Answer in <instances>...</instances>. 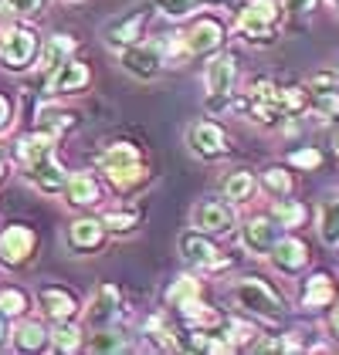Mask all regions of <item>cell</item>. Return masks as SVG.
Instances as JSON below:
<instances>
[{
  "instance_id": "obj_1",
  "label": "cell",
  "mask_w": 339,
  "mask_h": 355,
  "mask_svg": "<svg viewBox=\"0 0 339 355\" xmlns=\"http://www.w3.org/2000/svg\"><path fill=\"white\" fill-rule=\"evenodd\" d=\"M99 173L115 193H140L149 183V166L133 142H113L106 153H99Z\"/></svg>"
},
{
  "instance_id": "obj_2",
  "label": "cell",
  "mask_w": 339,
  "mask_h": 355,
  "mask_svg": "<svg viewBox=\"0 0 339 355\" xmlns=\"http://www.w3.org/2000/svg\"><path fill=\"white\" fill-rule=\"evenodd\" d=\"M231 301L248 315V318H258V322H268V325H279L285 318V311H288V304L285 298L268 284V281H261V277H238L234 284H231Z\"/></svg>"
},
{
  "instance_id": "obj_3",
  "label": "cell",
  "mask_w": 339,
  "mask_h": 355,
  "mask_svg": "<svg viewBox=\"0 0 339 355\" xmlns=\"http://www.w3.org/2000/svg\"><path fill=\"white\" fill-rule=\"evenodd\" d=\"M173 55L180 58V51H176V34H173V41H167V37L136 41V44H129V48L119 51V61H122V68H126L133 78L153 82V78H160V71L167 68V61Z\"/></svg>"
},
{
  "instance_id": "obj_4",
  "label": "cell",
  "mask_w": 339,
  "mask_h": 355,
  "mask_svg": "<svg viewBox=\"0 0 339 355\" xmlns=\"http://www.w3.org/2000/svg\"><path fill=\"white\" fill-rule=\"evenodd\" d=\"M282 17H285L282 0H248L238 10V31L251 44H272L279 28H282Z\"/></svg>"
},
{
  "instance_id": "obj_5",
  "label": "cell",
  "mask_w": 339,
  "mask_h": 355,
  "mask_svg": "<svg viewBox=\"0 0 339 355\" xmlns=\"http://www.w3.org/2000/svg\"><path fill=\"white\" fill-rule=\"evenodd\" d=\"M234 85H238V58L231 51H214L204 64V88H207V109L221 112L231 105V95H234Z\"/></svg>"
},
{
  "instance_id": "obj_6",
  "label": "cell",
  "mask_w": 339,
  "mask_h": 355,
  "mask_svg": "<svg viewBox=\"0 0 339 355\" xmlns=\"http://www.w3.org/2000/svg\"><path fill=\"white\" fill-rule=\"evenodd\" d=\"M227 31L217 17H197L187 24V31H180V48L183 58H210L214 51H221Z\"/></svg>"
},
{
  "instance_id": "obj_7",
  "label": "cell",
  "mask_w": 339,
  "mask_h": 355,
  "mask_svg": "<svg viewBox=\"0 0 339 355\" xmlns=\"http://www.w3.org/2000/svg\"><path fill=\"white\" fill-rule=\"evenodd\" d=\"M41 51V37L31 28H7L0 31V64L7 71H24Z\"/></svg>"
},
{
  "instance_id": "obj_8",
  "label": "cell",
  "mask_w": 339,
  "mask_h": 355,
  "mask_svg": "<svg viewBox=\"0 0 339 355\" xmlns=\"http://www.w3.org/2000/svg\"><path fill=\"white\" fill-rule=\"evenodd\" d=\"M183 139H187V149H190L197 159H204V163H217V159H224L227 153H231L224 129H221L217 122H210V119L190 122Z\"/></svg>"
},
{
  "instance_id": "obj_9",
  "label": "cell",
  "mask_w": 339,
  "mask_h": 355,
  "mask_svg": "<svg viewBox=\"0 0 339 355\" xmlns=\"http://www.w3.org/2000/svg\"><path fill=\"white\" fill-rule=\"evenodd\" d=\"M176 247H180L183 261H187L190 268H197V271H221V268H227V264H231V257H224V254L217 250V244H214L207 234L194 230V227L180 234Z\"/></svg>"
},
{
  "instance_id": "obj_10",
  "label": "cell",
  "mask_w": 339,
  "mask_h": 355,
  "mask_svg": "<svg viewBox=\"0 0 339 355\" xmlns=\"http://www.w3.org/2000/svg\"><path fill=\"white\" fill-rule=\"evenodd\" d=\"M190 227L207 234V237H221V234H231L238 227V214L227 200H200L197 207L190 210Z\"/></svg>"
},
{
  "instance_id": "obj_11",
  "label": "cell",
  "mask_w": 339,
  "mask_h": 355,
  "mask_svg": "<svg viewBox=\"0 0 339 355\" xmlns=\"http://www.w3.org/2000/svg\"><path fill=\"white\" fill-rule=\"evenodd\" d=\"M285 234V227L272 214H258V217H248L241 227H238V237H241V247L251 254V257H268V250L275 247V241Z\"/></svg>"
},
{
  "instance_id": "obj_12",
  "label": "cell",
  "mask_w": 339,
  "mask_h": 355,
  "mask_svg": "<svg viewBox=\"0 0 339 355\" xmlns=\"http://www.w3.org/2000/svg\"><path fill=\"white\" fill-rule=\"evenodd\" d=\"M38 250V234L28 223H10L0 230V264L3 268H24Z\"/></svg>"
},
{
  "instance_id": "obj_13",
  "label": "cell",
  "mask_w": 339,
  "mask_h": 355,
  "mask_svg": "<svg viewBox=\"0 0 339 355\" xmlns=\"http://www.w3.org/2000/svg\"><path fill=\"white\" fill-rule=\"evenodd\" d=\"M146 21H149V3H142V7H133V10L119 14L115 21H109V24H106V31H102V37H106V44H109V48L122 51V48H129V44L142 41Z\"/></svg>"
},
{
  "instance_id": "obj_14",
  "label": "cell",
  "mask_w": 339,
  "mask_h": 355,
  "mask_svg": "<svg viewBox=\"0 0 339 355\" xmlns=\"http://www.w3.org/2000/svg\"><path fill=\"white\" fill-rule=\"evenodd\" d=\"M268 261H272V268L279 274H285V277H299V274L309 268V261H312V250L306 241H299V237H279L275 241V247L268 250Z\"/></svg>"
},
{
  "instance_id": "obj_15",
  "label": "cell",
  "mask_w": 339,
  "mask_h": 355,
  "mask_svg": "<svg viewBox=\"0 0 339 355\" xmlns=\"http://www.w3.org/2000/svg\"><path fill=\"white\" fill-rule=\"evenodd\" d=\"M24 173H28V180L38 187L41 193H61L65 190V169H61V163L55 159V149H48V153H38V156H31V159H24Z\"/></svg>"
},
{
  "instance_id": "obj_16",
  "label": "cell",
  "mask_w": 339,
  "mask_h": 355,
  "mask_svg": "<svg viewBox=\"0 0 339 355\" xmlns=\"http://www.w3.org/2000/svg\"><path fill=\"white\" fill-rule=\"evenodd\" d=\"M106 227H102V220H92V217H78L68 223V234H65V244L72 254H92V250H99V247L106 244Z\"/></svg>"
},
{
  "instance_id": "obj_17",
  "label": "cell",
  "mask_w": 339,
  "mask_h": 355,
  "mask_svg": "<svg viewBox=\"0 0 339 355\" xmlns=\"http://www.w3.org/2000/svg\"><path fill=\"white\" fill-rule=\"evenodd\" d=\"M88 82H92L88 64L78 61V58H68L65 64H58L55 71L48 75V92L51 95H72V92H82Z\"/></svg>"
},
{
  "instance_id": "obj_18",
  "label": "cell",
  "mask_w": 339,
  "mask_h": 355,
  "mask_svg": "<svg viewBox=\"0 0 339 355\" xmlns=\"http://www.w3.org/2000/svg\"><path fill=\"white\" fill-rule=\"evenodd\" d=\"M119 301H122V295H119L115 284H99L92 301H88V308H85V322L92 328L113 325L115 315H119Z\"/></svg>"
},
{
  "instance_id": "obj_19",
  "label": "cell",
  "mask_w": 339,
  "mask_h": 355,
  "mask_svg": "<svg viewBox=\"0 0 339 355\" xmlns=\"http://www.w3.org/2000/svg\"><path fill=\"white\" fill-rule=\"evenodd\" d=\"M38 304H41V311H44L51 322H68V318L78 315V301H75V295L65 291V288H58V284L41 288V291H38Z\"/></svg>"
},
{
  "instance_id": "obj_20",
  "label": "cell",
  "mask_w": 339,
  "mask_h": 355,
  "mask_svg": "<svg viewBox=\"0 0 339 355\" xmlns=\"http://www.w3.org/2000/svg\"><path fill=\"white\" fill-rule=\"evenodd\" d=\"M221 190H224V200L231 207H245V203H254L258 200V180H254L251 169H234V173H227L224 183H221Z\"/></svg>"
},
{
  "instance_id": "obj_21",
  "label": "cell",
  "mask_w": 339,
  "mask_h": 355,
  "mask_svg": "<svg viewBox=\"0 0 339 355\" xmlns=\"http://www.w3.org/2000/svg\"><path fill=\"white\" fill-rule=\"evenodd\" d=\"M61 193H65V200L72 207H95L102 200V187H99V180L92 173H72V176H65V190Z\"/></svg>"
},
{
  "instance_id": "obj_22",
  "label": "cell",
  "mask_w": 339,
  "mask_h": 355,
  "mask_svg": "<svg viewBox=\"0 0 339 355\" xmlns=\"http://www.w3.org/2000/svg\"><path fill=\"white\" fill-rule=\"evenodd\" d=\"M319 241L326 247H339V190L326 193L319 200V220H315Z\"/></svg>"
},
{
  "instance_id": "obj_23",
  "label": "cell",
  "mask_w": 339,
  "mask_h": 355,
  "mask_svg": "<svg viewBox=\"0 0 339 355\" xmlns=\"http://www.w3.org/2000/svg\"><path fill=\"white\" fill-rule=\"evenodd\" d=\"M333 301H336V284H333V277H329V274H312L309 281H306V288H302L299 304H302L306 311H322V308H329Z\"/></svg>"
},
{
  "instance_id": "obj_24",
  "label": "cell",
  "mask_w": 339,
  "mask_h": 355,
  "mask_svg": "<svg viewBox=\"0 0 339 355\" xmlns=\"http://www.w3.org/2000/svg\"><path fill=\"white\" fill-rule=\"evenodd\" d=\"M75 48H78V41H75L72 34H55V37L38 51V68H41V75H51L58 64H65L68 58L75 55Z\"/></svg>"
},
{
  "instance_id": "obj_25",
  "label": "cell",
  "mask_w": 339,
  "mask_h": 355,
  "mask_svg": "<svg viewBox=\"0 0 339 355\" xmlns=\"http://www.w3.org/2000/svg\"><path fill=\"white\" fill-rule=\"evenodd\" d=\"M217 335L231 345V352L234 349H254V342L261 338V331L251 322H245V318H221L217 322Z\"/></svg>"
},
{
  "instance_id": "obj_26",
  "label": "cell",
  "mask_w": 339,
  "mask_h": 355,
  "mask_svg": "<svg viewBox=\"0 0 339 355\" xmlns=\"http://www.w3.org/2000/svg\"><path fill=\"white\" fill-rule=\"evenodd\" d=\"M7 338H10V345L17 352H44L48 349V331H44V325L41 322H31V318H24Z\"/></svg>"
},
{
  "instance_id": "obj_27",
  "label": "cell",
  "mask_w": 339,
  "mask_h": 355,
  "mask_svg": "<svg viewBox=\"0 0 339 355\" xmlns=\"http://www.w3.org/2000/svg\"><path fill=\"white\" fill-rule=\"evenodd\" d=\"M258 187H261V193H268L272 200L292 196V193H295V176H292L288 166H268V169H261Z\"/></svg>"
},
{
  "instance_id": "obj_28",
  "label": "cell",
  "mask_w": 339,
  "mask_h": 355,
  "mask_svg": "<svg viewBox=\"0 0 339 355\" xmlns=\"http://www.w3.org/2000/svg\"><path fill=\"white\" fill-rule=\"evenodd\" d=\"M48 345L58 352H78L82 349V331L78 325L68 318V322H55V328L48 331Z\"/></svg>"
},
{
  "instance_id": "obj_29",
  "label": "cell",
  "mask_w": 339,
  "mask_h": 355,
  "mask_svg": "<svg viewBox=\"0 0 339 355\" xmlns=\"http://www.w3.org/2000/svg\"><path fill=\"white\" fill-rule=\"evenodd\" d=\"M153 7L167 17V21H187L200 10L210 7V0H153Z\"/></svg>"
},
{
  "instance_id": "obj_30",
  "label": "cell",
  "mask_w": 339,
  "mask_h": 355,
  "mask_svg": "<svg viewBox=\"0 0 339 355\" xmlns=\"http://www.w3.org/2000/svg\"><path fill=\"white\" fill-rule=\"evenodd\" d=\"M272 217L279 220L285 230H295V227L306 223V207L292 196H279V200H272Z\"/></svg>"
},
{
  "instance_id": "obj_31",
  "label": "cell",
  "mask_w": 339,
  "mask_h": 355,
  "mask_svg": "<svg viewBox=\"0 0 339 355\" xmlns=\"http://www.w3.org/2000/svg\"><path fill=\"white\" fill-rule=\"evenodd\" d=\"M122 349H126V335L113 325L95 328L88 338V352H122Z\"/></svg>"
},
{
  "instance_id": "obj_32",
  "label": "cell",
  "mask_w": 339,
  "mask_h": 355,
  "mask_svg": "<svg viewBox=\"0 0 339 355\" xmlns=\"http://www.w3.org/2000/svg\"><path fill=\"white\" fill-rule=\"evenodd\" d=\"M102 227L113 234H129L140 227V214L136 210H109V214H102Z\"/></svg>"
},
{
  "instance_id": "obj_33",
  "label": "cell",
  "mask_w": 339,
  "mask_h": 355,
  "mask_svg": "<svg viewBox=\"0 0 339 355\" xmlns=\"http://www.w3.org/2000/svg\"><path fill=\"white\" fill-rule=\"evenodd\" d=\"M72 125H75V115H72V112L41 109V125H38V129H44V132H51V136H61V132L72 129Z\"/></svg>"
},
{
  "instance_id": "obj_34",
  "label": "cell",
  "mask_w": 339,
  "mask_h": 355,
  "mask_svg": "<svg viewBox=\"0 0 339 355\" xmlns=\"http://www.w3.org/2000/svg\"><path fill=\"white\" fill-rule=\"evenodd\" d=\"M0 311H3L7 318L24 315V311H28V295L17 291V288H0Z\"/></svg>"
},
{
  "instance_id": "obj_35",
  "label": "cell",
  "mask_w": 339,
  "mask_h": 355,
  "mask_svg": "<svg viewBox=\"0 0 339 355\" xmlns=\"http://www.w3.org/2000/svg\"><path fill=\"white\" fill-rule=\"evenodd\" d=\"M288 166H295V169H319L322 166V153L315 149V146H306V149H295V153H288Z\"/></svg>"
},
{
  "instance_id": "obj_36",
  "label": "cell",
  "mask_w": 339,
  "mask_h": 355,
  "mask_svg": "<svg viewBox=\"0 0 339 355\" xmlns=\"http://www.w3.org/2000/svg\"><path fill=\"white\" fill-rule=\"evenodd\" d=\"M48 0H3V10L14 17H38Z\"/></svg>"
},
{
  "instance_id": "obj_37",
  "label": "cell",
  "mask_w": 339,
  "mask_h": 355,
  "mask_svg": "<svg viewBox=\"0 0 339 355\" xmlns=\"http://www.w3.org/2000/svg\"><path fill=\"white\" fill-rule=\"evenodd\" d=\"M339 88V78L333 71H319V75H312L309 78V92L312 95H326V92H336Z\"/></svg>"
},
{
  "instance_id": "obj_38",
  "label": "cell",
  "mask_w": 339,
  "mask_h": 355,
  "mask_svg": "<svg viewBox=\"0 0 339 355\" xmlns=\"http://www.w3.org/2000/svg\"><path fill=\"white\" fill-rule=\"evenodd\" d=\"M315 3L319 0H282L285 14H292V17H309L312 10H315Z\"/></svg>"
},
{
  "instance_id": "obj_39",
  "label": "cell",
  "mask_w": 339,
  "mask_h": 355,
  "mask_svg": "<svg viewBox=\"0 0 339 355\" xmlns=\"http://www.w3.org/2000/svg\"><path fill=\"white\" fill-rule=\"evenodd\" d=\"M10 122H14V109H10V102L0 95V132H7V129H10Z\"/></svg>"
},
{
  "instance_id": "obj_40",
  "label": "cell",
  "mask_w": 339,
  "mask_h": 355,
  "mask_svg": "<svg viewBox=\"0 0 339 355\" xmlns=\"http://www.w3.org/2000/svg\"><path fill=\"white\" fill-rule=\"evenodd\" d=\"M333 311H329V322H326V328H329V338L333 342H339V304H329Z\"/></svg>"
},
{
  "instance_id": "obj_41",
  "label": "cell",
  "mask_w": 339,
  "mask_h": 355,
  "mask_svg": "<svg viewBox=\"0 0 339 355\" xmlns=\"http://www.w3.org/2000/svg\"><path fill=\"white\" fill-rule=\"evenodd\" d=\"M7 173H10V159H7V153L0 149V183L7 180Z\"/></svg>"
},
{
  "instance_id": "obj_42",
  "label": "cell",
  "mask_w": 339,
  "mask_h": 355,
  "mask_svg": "<svg viewBox=\"0 0 339 355\" xmlns=\"http://www.w3.org/2000/svg\"><path fill=\"white\" fill-rule=\"evenodd\" d=\"M7 335H10V328H7V315L0 311V345H7Z\"/></svg>"
},
{
  "instance_id": "obj_43",
  "label": "cell",
  "mask_w": 339,
  "mask_h": 355,
  "mask_svg": "<svg viewBox=\"0 0 339 355\" xmlns=\"http://www.w3.org/2000/svg\"><path fill=\"white\" fill-rule=\"evenodd\" d=\"M336 156H339V136H336Z\"/></svg>"
},
{
  "instance_id": "obj_44",
  "label": "cell",
  "mask_w": 339,
  "mask_h": 355,
  "mask_svg": "<svg viewBox=\"0 0 339 355\" xmlns=\"http://www.w3.org/2000/svg\"><path fill=\"white\" fill-rule=\"evenodd\" d=\"M333 3H336V7H339V0H333Z\"/></svg>"
}]
</instances>
